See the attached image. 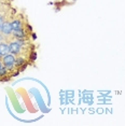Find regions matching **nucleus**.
Instances as JSON below:
<instances>
[{
	"instance_id": "1",
	"label": "nucleus",
	"mask_w": 125,
	"mask_h": 126,
	"mask_svg": "<svg viewBox=\"0 0 125 126\" xmlns=\"http://www.w3.org/2000/svg\"><path fill=\"white\" fill-rule=\"evenodd\" d=\"M22 47H23V44H21L18 41H16V40H14V41L9 43L10 53H13V54H15V55H19V54H21Z\"/></svg>"
},
{
	"instance_id": "2",
	"label": "nucleus",
	"mask_w": 125,
	"mask_h": 126,
	"mask_svg": "<svg viewBox=\"0 0 125 126\" xmlns=\"http://www.w3.org/2000/svg\"><path fill=\"white\" fill-rule=\"evenodd\" d=\"M10 53V48L9 44L7 42H0V57L4 56L5 54Z\"/></svg>"
},
{
	"instance_id": "3",
	"label": "nucleus",
	"mask_w": 125,
	"mask_h": 126,
	"mask_svg": "<svg viewBox=\"0 0 125 126\" xmlns=\"http://www.w3.org/2000/svg\"><path fill=\"white\" fill-rule=\"evenodd\" d=\"M2 67H3V64H2V61H1V59H0V69H1Z\"/></svg>"
},
{
	"instance_id": "4",
	"label": "nucleus",
	"mask_w": 125,
	"mask_h": 126,
	"mask_svg": "<svg viewBox=\"0 0 125 126\" xmlns=\"http://www.w3.org/2000/svg\"><path fill=\"white\" fill-rule=\"evenodd\" d=\"M0 33H1V27H0Z\"/></svg>"
}]
</instances>
